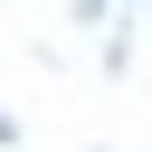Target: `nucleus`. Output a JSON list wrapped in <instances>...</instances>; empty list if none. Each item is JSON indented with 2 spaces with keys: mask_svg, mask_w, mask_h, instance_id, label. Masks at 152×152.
Returning <instances> with one entry per match:
<instances>
[{
  "mask_svg": "<svg viewBox=\"0 0 152 152\" xmlns=\"http://www.w3.org/2000/svg\"><path fill=\"white\" fill-rule=\"evenodd\" d=\"M10 142H19V124H10V114H0V152H10Z\"/></svg>",
  "mask_w": 152,
  "mask_h": 152,
  "instance_id": "f257e3e1",
  "label": "nucleus"
}]
</instances>
